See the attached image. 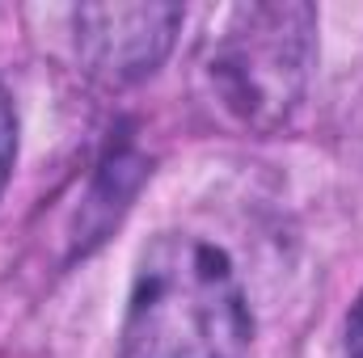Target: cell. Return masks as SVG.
<instances>
[{"mask_svg":"<svg viewBox=\"0 0 363 358\" xmlns=\"http://www.w3.org/2000/svg\"><path fill=\"white\" fill-rule=\"evenodd\" d=\"M254 316L224 249L203 236H157L131 282L123 358H250Z\"/></svg>","mask_w":363,"mask_h":358,"instance_id":"obj_1","label":"cell"},{"mask_svg":"<svg viewBox=\"0 0 363 358\" xmlns=\"http://www.w3.org/2000/svg\"><path fill=\"white\" fill-rule=\"evenodd\" d=\"M317 64V8L300 0L241 4L207 51L216 101L245 127L274 131L304 101Z\"/></svg>","mask_w":363,"mask_h":358,"instance_id":"obj_2","label":"cell"},{"mask_svg":"<svg viewBox=\"0 0 363 358\" xmlns=\"http://www.w3.org/2000/svg\"><path fill=\"white\" fill-rule=\"evenodd\" d=\"M178 25V4H85L77 8V55L93 81L123 89L161 68Z\"/></svg>","mask_w":363,"mask_h":358,"instance_id":"obj_3","label":"cell"},{"mask_svg":"<svg viewBox=\"0 0 363 358\" xmlns=\"http://www.w3.org/2000/svg\"><path fill=\"white\" fill-rule=\"evenodd\" d=\"M13 152H17V118H13V101L0 85V194H4V181L13 173Z\"/></svg>","mask_w":363,"mask_h":358,"instance_id":"obj_4","label":"cell"},{"mask_svg":"<svg viewBox=\"0 0 363 358\" xmlns=\"http://www.w3.org/2000/svg\"><path fill=\"white\" fill-rule=\"evenodd\" d=\"M347 358H363V295L347 316Z\"/></svg>","mask_w":363,"mask_h":358,"instance_id":"obj_5","label":"cell"}]
</instances>
